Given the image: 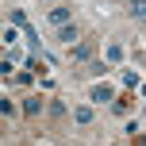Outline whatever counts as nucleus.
Instances as JSON below:
<instances>
[{"instance_id":"f257e3e1","label":"nucleus","mask_w":146,"mask_h":146,"mask_svg":"<svg viewBox=\"0 0 146 146\" xmlns=\"http://www.w3.org/2000/svg\"><path fill=\"white\" fill-rule=\"evenodd\" d=\"M73 58H77V62H88V58H92V46H73Z\"/></svg>"},{"instance_id":"f03ea898","label":"nucleus","mask_w":146,"mask_h":146,"mask_svg":"<svg viewBox=\"0 0 146 146\" xmlns=\"http://www.w3.org/2000/svg\"><path fill=\"white\" fill-rule=\"evenodd\" d=\"M50 19H54V23H62V27H66V19H69V8H54V12H50Z\"/></svg>"},{"instance_id":"7ed1b4c3","label":"nucleus","mask_w":146,"mask_h":146,"mask_svg":"<svg viewBox=\"0 0 146 146\" xmlns=\"http://www.w3.org/2000/svg\"><path fill=\"white\" fill-rule=\"evenodd\" d=\"M92 100H111V88L108 85H96L92 88Z\"/></svg>"},{"instance_id":"20e7f679","label":"nucleus","mask_w":146,"mask_h":146,"mask_svg":"<svg viewBox=\"0 0 146 146\" xmlns=\"http://www.w3.org/2000/svg\"><path fill=\"white\" fill-rule=\"evenodd\" d=\"M58 38H62V42H69V46H73V42H77V31H73V27H62V31H58Z\"/></svg>"},{"instance_id":"39448f33","label":"nucleus","mask_w":146,"mask_h":146,"mask_svg":"<svg viewBox=\"0 0 146 146\" xmlns=\"http://www.w3.org/2000/svg\"><path fill=\"white\" fill-rule=\"evenodd\" d=\"M38 108H42V100H38V96H31V100H27V104H23V111H31V115H35V111H38Z\"/></svg>"},{"instance_id":"423d86ee","label":"nucleus","mask_w":146,"mask_h":146,"mask_svg":"<svg viewBox=\"0 0 146 146\" xmlns=\"http://www.w3.org/2000/svg\"><path fill=\"white\" fill-rule=\"evenodd\" d=\"M73 115H77V123H88V119H92V111H88V108H77Z\"/></svg>"}]
</instances>
